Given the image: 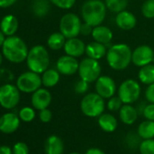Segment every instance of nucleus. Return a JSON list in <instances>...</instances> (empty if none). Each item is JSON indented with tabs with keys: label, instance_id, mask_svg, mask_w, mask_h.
I'll use <instances>...</instances> for the list:
<instances>
[{
	"label": "nucleus",
	"instance_id": "obj_6",
	"mask_svg": "<svg viewBox=\"0 0 154 154\" xmlns=\"http://www.w3.org/2000/svg\"><path fill=\"white\" fill-rule=\"evenodd\" d=\"M78 73L80 78L91 84L95 82L102 73V66L98 60L86 57L79 63Z\"/></svg>",
	"mask_w": 154,
	"mask_h": 154
},
{
	"label": "nucleus",
	"instance_id": "obj_39",
	"mask_svg": "<svg viewBox=\"0 0 154 154\" xmlns=\"http://www.w3.org/2000/svg\"><path fill=\"white\" fill-rule=\"evenodd\" d=\"M52 117H53L52 112H51L50 110H48L47 108H45V109L40 111L39 118H40L41 122H45V123L49 122L52 120Z\"/></svg>",
	"mask_w": 154,
	"mask_h": 154
},
{
	"label": "nucleus",
	"instance_id": "obj_31",
	"mask_svg": "<svg viewBox=\"0 0 154 154\" xmlns=\"http://www.w3.org/2000/svg\"><path fill=\"white\" fill-rule=\"evenodd\" d=\"M140 154H154V139L143 140L139 147Z\"/></svg>",
	"mask_w": 154,
	"mask_h": 154
},
{
	"label": "nucleus",
	"instance_id": "obj_28",
	"mask_svg": "<svg viewBox=\"0 0 154 154\" xmlns=\"http://www.w3.org/2000/svg\"><path fill=\"white\" fill-rule=\"evenodd\" d=\"M105 6L112 13L118 14L123 10H126L128 6V0H104Z\"/></svg>",
	"mask_w": 154,
	"mask_h": 154
},
{
	"label": "nucleus",
	"instance_id": "obj_14",
	"mask_svg": "<svg viewBox=\"0 0 154 154\" xmlns=\"http://www.w3.org/2000/svg\"><path fill=\"white\" fill-rule=\"evenodd\" d=\"M86 45L83 40L78 37H72L66 39V42L63 46L65 54L71 55L72 57L78 58L85 54Z\"/></svg>",
	"mask_w": 154,
	"mask_h": 154
},
{
	"label": "nucleus",
	"instance_id": "obj_24",
	"mask_svg": "<svg viewBox=\"0 0 154 154\" xmlns=\"http://www.w3.org/2000/svg\"><path fill=\"white\" fill-rule=\"evenodd\" d=\"M138 78L143 85H149L154 84V64L149 63L142 67H140L138 72Z\"/></svg>",
	"mask_w": 154,
	"mask_h": 154
},
{
	"label": "nucleus",
	"instance_id": "obj_8",
	"mask_svg": "<svg viewBox=\"0 0 154 154\" xmlns=\"http://www.w3.org/2000/svg\"><path fill=\"white\" fill-rule=\"evenodd\" d=\"M141 92L139 82L133 79L123 81L118 88V96L122 101L123 104H131L137 102Z\"/></svg>",
	"mask_w": 154,
	"mask_h": 154
},
{
	"label": "nucleus",
	"instance_id": "obj_21",
	"mask_svg": "<svg viewBox=\"0 0 154 154\" xmlns=\"http://www.w3.org/2000/svg\"><path fill=\"white\" fill-rule=\"evenodd\" d=\"M107 50L108 49L105 45L98 43L96 41H94L86 45L85 54H87V57H90V58L99 61L103 57L106 56Z\"/></svg>",
	"mask_w": 154,
	"mask_h": 154
},
{
	"label": "nucleus",
	"instance_id": "obj_23",
	"mask_svg": "<svg viewBox=\"0 0 154 154\" xmlns=\"http://www.w3.org/2000/svg\"><path fill=\"white\" fill-rule=\"evenodd\" d=\"M98 124L105 132H113L118 126L117 119L111 113H102L98 117Z\"/></svg>",
	"mask_w": 154,
	"mask_h": 154
},
{
	"label": "nucleus",
	"instance_id": "obj_41",
	"mask_svg": "<svg viewBox=\"0 0 154 154\" xmlns=\"http://www.w3.org/2000/svg\"><path fill=\"white\" fill-rule=\"evenodd\" d=\"M93 28L94 26L86 24V23H83L82 24V26H81V35H92V32H93Z\"/></svg>",
	"mask_w": 154,
	"mask_h": 154
},
{
	"label": "nucleus",
	"instance_id": "obj_17",
	"mask_svg": "<svg viewBox=\"0 0 154 154\" xmlns=\"http://www.w3.org/2000/svg\"><path fill=\"white\" fill-rule=\"evenodd\" d=\"M115 23L120 29L129 31L135 27L137 24V19L131 12L123 10L117 14L115 17Z\"/></svg>",
	"mask_w": 154,
	"mask_h": 154
},
{
	"label": "nucleus",
	"instance_id": "obj_36",
	"mask_svg": "<svg viewBox=\"0 0 154 154\" xmlns=\"http://www.w3.org/2000/svg\"><path fill=\"white\" fill-rule=\"evenodd\" d=\"M88 89H89V83H87L86 81H85L81 78H80V80H78L74 84V86H73L74 92L78 94H85L88 91Z\"/></svg>",
	"mask_w": 154,
	"mask_h": 154
},
{
	"label": "nucleus",
	"instance_id": "obj_34",
	"mask_svg": "<svg viewBox=\"0 0 154 154\" xmlns=\"http://www.w3.org/2000/svg\"><path fill=\"white\" fill-rule=\"evenodd\" d=\"M49 1L61 9H71L74 6L76 0H49Z\"/></svg>",
	"mask_w": 154,
	"mask_h": 154
},
{
	"label": "nucleus",
	"instance_id": "obj_1",
	"mask_svg": "<svg viewBox=\"0 0 154 154\" xmlns=\"http://www.w3.org/2000/svg\"><path fill=\"white\" fill-rule=\"evenodd\" d=\"M132 51L126 44H115L111 45L106 54V61L109 66L115 71L126 69L131 63Z\"/></svg>",
	"mask_w": 154,
	"mask_h": 154
},
{
	"label": "nucleus",
	"instance_id": "obj_25",
	"mask_svg": "<svg viewBox=\"0 0 154 154\" xmlns=\"http://www.w3.org/2000/svg\"><path fill=\"white\" fill-rule=\"evenodd\" d=\"M60 72L57 69H47L42 73V84L45 87H54L60 81Z\"/></svg>",
	"mask_w": 154,
	"mask_h": 154
},
{
	"label": "nucleus",
	"instance_id": "obj_16",
	"mask_svg": "<svg viewBox=\"0 0 154 154\" xmlns=\"http://www.w3.org/2000/svg\"><path fill=\"white\" fill-rule=\"evenodd\" d=\"M20 118L12 112L4 114L0 118V131L4 133H12L16 131L20 124Z\"/></svg>",
	"mask_w": 154,
	"mask_h": 154
},
{
	"label": "nucleus",
	"instance_id": "obj_22",
	"mask_svg": "<svg viewBox=\"0 0 154 154\" xmlns=\"http://www.w3.org/2000/svg\"><path fill=\"white\" fill-rule=\"evenodd\" d=\"M19 26L17 18L13 15H8L3 17L0 23V29L7 36H11L16 34Z\"/></svg>",
	"mask_w": 154,
	"mask_h": 154
},
{
	"label": "nucleus",
	"instance_id": "obj_32",
	"mask_svg": "<svg viewBox=\"0 0 154 154\" xmlns=\"http://www.w3.org/2000/svg\"><path fill=\"white\" fill-rule=\"evenodd\" d=\"M35 117V112L33 108L31 107H24L19 112V118L23 122H30Z\"/></svg>",
	"mask_w": 154,
	"mask_h": 154
},
{
	"label": "nucleus",
	"instance_id": "obj_37",
	"mask_svg": "<svg viewBox=\"0 0 154 154\" xmlns=\"http://www.w3.org/2000/svg\"><path fill=\"white\" fill-rule=\"evenodd\" d=\"M13 153L14 154H29L28 146L24 142H21V141L17 142L14 145Z\"/></svg>",
	"mask_w": 154,
	"mask_h": 154
},
{
	"label": "nucleus",
	"instance_id": "obj_47",
	"mask_svg": "<svg viewBox=\"0 0 154 154\" xmlns=\"http://www.w3.org/2000/svg\"><path fill=\"white\" fill-rule=\"evenodd\" d=\"M70 154H81V153H78V152H72Z\"/></svg>",
	"mask_w": 154,
	"mask_h": 154
},
{
	"label": "nucleus",
	"instance_id": "obj_46",
	"mask_svg": "<svg viewBox=\"0 0 154 154\" xmlns=\"http://www.w3.org/2000/svg\"><path fill=\"white\" fill-rule=\"evenodd\" d=\"M2 62H3V56H2L1 53H0V65H1Z\"/></svg>",
	"mask_w": 154,
	"mask_h": 154
},
{
	"label": "nucleus",
	"instance_id": "obj_20",
	"mask_svg": "<svg viewBox=\"0 0 154 154\" xmlns=\"http://www.w3.org/2000/svg\"><path fill=\"white\" fill-rule=\"evenodd\" d=\"M139 112L135 107L131 104H123L119 111V116L121 121L126 125L133 124L138 119Z\"/></svg>",
	"mask_w": 154,
	"mask_h": 154
},
{
	"label": "nucleus",
	"instance_id": "obj_43",
	"mask_svg": "<svg viewBox=\"0 0 154 154\" xmlns=\"http://www.w3.org/2000/svg\"><path fill=\"white\" fill-rule=\"evenodd\" d=\"M85 154H105V153L98 148H90L87 149Z\"/></svg>",
	"mask_w": 154,
	"mask_h": 154
},
{
	"label": "nucleus",
	"instance_id": "obj_3",
	"mask_svg": "<svg viewBox=\"0 0 154 154\" xmlns=\"http://www.w3.org/2000/svg\"><path fill=\"white\" fill-rule=\"evenodd\" d=\"M107 8L102 0H87L81 8V17L85 23L97 26L102 25L106 17Z\"/></svg>",
	"mask_w": 154,
	"mask_h": 154
},
{
	"label": "nucleus",
	"instance_id": "obj_5",
	"mask_svg": "<svg viewBox=\"0 0 154 154\" xmlns=\"http://www.w3.org/2000/svg\"><path fill=\"white\" fill-rule=\"evenodd\" d=\"M80 107L85 116L90 118L99 117L105 109L104 99L97 93H91L83 97Z\"/></svg>",
	"mask_w": 154,
	"mask_h": 154
},
{
	"label": "nucleus",
	"instance_id": "obj_27",
	"mask_svg": "<svg viewBox=\"0 0 154 154\" xmlns=\"http://www.w3.org/2000/svg\"><path fill=\"white\" fill-rule=\"evenodd\" d=\"M139 136L143 139H153L154 138V121H144L140 122L137 131Z\"/></svg>",
	"mask_w": 154,
	"mask_h": 154
},
{
	"label": "nucleus",
	"instance_id": "obj_19",
	"mask_svg": "<svg viewBox=\"0 0 154 154\" xmlns=\"http://www.w3.org/2000/svg\"><path fill=\"white\" fill-rule=\"evenodd\" d=\"M64 145L63 140L56 135L49 136L45 142V154H63Z\"/></svg>",
	"mask_w": 154,
	"mask_h": 154
},
{
	"label": "nucleus",
	"instance_id": "obj_15",
	"mask_svg": "<svg viewBox=\"0 0 154 154\" xmlns=\"http://www.w3.org/2000/svg\"><path fill=\"white\" fill-rule=\"evenodd\" d=\"M31 102L35 109L41 111L50 105L52 102V95L48 90L45 88H39L33 93Z\"/></svg>",
	"mask_w": 154,
	"mask_h": 154
},
{
	"label": "nucleus",
	"instance_id": "obj_40",
	"mask_svg": "<svg viewBox=\"0 0 154 154\" xmlns=\"http://www.w3.org/2000/svg\"><path fill=\"white\" fill-rule=\"evenodd\" d=\"M145 98L149 103H154V84L148 85V87L146 88Z\"/></svg>",
	"mask_w": 154,
	"mask_h": 154
},
{
	"label": "nucleus",
	"instance_id": "obj_10",
	"mask_svg": "<svg viewBox=\"0 0 154 154\" xmlns=\"http://www.w3.org/2000/svg\"><path fill=\"white\" fill-rule=\"evenodd\" d=\"M20 101V93L17 86L10 84L0 87V105L5 109L15 108Z\"/></svg>",
	"mask_w": 154,
	"mask_h": 154
},
{
	"label": "nucleus",
	"instance_id": "obj_7",
	"mask_svg": "<svg viewBox=\"0 0 154 154\" xmlns=\"http://www.w3.org/2000/svg\"><path fill=\"white\" fill-rule=\"evenodd\" d=\"M82 24L79 16L73 13H67L62 17L59 23V29L66 39L77 37L81 34Z\"/></svg>",
	"mask_w": 154,
	"mask_h": 154
},
{
	"label": "nucleus",
	"instance_id": "obj_38",
	"mask_svg": "<svg viewBox=\"0 0 154 154\" xmlns=\"http://www.w3.org/2000/svg\"><path fill=\"white\" fill-rule=\"evenodd\" d=\"M142 115L146 118V120L154 121V103H149L145 106Z\"/></svg>",
	"mask_w": 154,
	"mask_h": 154
},
{
	"label": "nucleus",
	"instance_id": "obj_26",
	"mask_svg": "<svg viewBox=\"0 0 154 154\" xmlns=\"http://www.w3.org/2000/svg\"><path fill=\"white\" fill-rule=\"evenodd\" d=\"M66 42L65 36L61 32H55L49 35L47 39V45L51 50L57 51L63 48Z\"/></svg>",
	"mask_w": 154,
	"mask_h": 154
},
{
	"label": "nucleus",
	"instance_id": "obj_4",
	"mask_svg": "<svg viewBox=\"0 0 154 154\" xmlns=\"http://www.w3.org/2000/svg\"><path fill=\"white\" fill-rule=\"evenodd\" d=\"M26 64L30 71L36 73H43L47 70L50 64V56L46 48L40 45L32 47L26 57Z\"/></svg>",
	"mask_w": 154,
	"mask_h": 154
},
{
	"label": "nucleus",
	"instance_id": "obj_44",
	"mask_svg": "<svg viewBox=\"0 0 154 154\" xmlns=\"http://www.w3.org/2000/svg\"><path fill=\"white\" fill-rule=\"evenodd\" d=\"M0 154H12V150L8 146H1L0 147Z\"/></svg>",
	"mask_w": 154,
	"mask_h": 154
},
{
	"label": "nucleus",
	"instance_id": "obj_18",
	"mask_svg": "<svg viewBox=\"0 0 154 154\" xmlns=\"http://www.w3.org/2000/svg\"><path fill=\"white\" fill-rule=\"evenodd\" d=\"M92 37L94 38V41L103 44L107 46V45H110L112 42L113 34L108 26L99 25L93 28Z\"/></svg>",
	"mask_w": 154,
	"mask_h": 154
},
{
	"label": "nucleus",
	"instance_id": "obj_30",
	"mask_svg": "<svg viewBox=\"0 0 154 154\" xmlns=\"http://www.w3.org/2000/svg\"><path fill=\"white\" fill-rule=\"evenodd\" d=\"M141 14L145 18H154V0H145L141 6Z\"/></svg>",
	"mask_w": 154,
	"mask_h": 154
},
{
	"label": "nucleus",
	"instance_id": "obj_45",
	"mask_svg": "<svg viewBox=\"0 0 154 154\" xmlns=\"http://www.w3.org/2000/svg\"><path fill=\"white\" fill-rule=\"evenodd\" d=\"M6 38H5V34L1 31V29H0V46H2L4 42H5Z\"/></svg>",
	"mask_w": 154,
	"mask_h": 154
},
{
	"label": "nucleus",
	"instance_id": "obj_29",
	"mask_svg": "<svg viewBox=\"0 0 154 154\" xmlns=\"http://www.w3.org/2000/svg\"><path fill=\"white\" fill-rule=\"evenodd\" d=\"M50 6L47 0H35L33 5V12L38 17H44L47 15Z\"/></svg>",
	"mask_w": 154,
	"mask_h": 154
},
{
	"label": "nucleus",
	"instance_id": "obj_42",
	"mask_svg": "<svg viewBox=\"0 0 154 154\" xmlns=\"http://www.w3.org/2000/svg\"><path fill=\"white\" fill-rule=\"evenodd\" d=\"M17 0H0V8H7L11 6H13Z\"/></svg>",
	"mask_w": 154,
	"mask_h": 154
},
{
	"label": "nucleus",
	"instance_id": "obj_9",
	"mask_svg": "<svg viewBox=\"0 0 154 154\" xmlns=\"http://www.w3.org/2000/svg\"><path fill=\"white\" fill-rule=\"evenodd\" d=\"M42 78L39 73L29 71L23 72L17 78V86L23 93H34L42 85Z\"/></svg>",
	"mask_w": 154,
	"mask_h": 154
},
{
	"label": "nucleus",
	"instance_id": "obj_11",
	"mask_svg": "<svg viewBox=\"0 0 154 154\" xmlns=\"http://www.w3.org/2000/svg\"><path fill=\"white\" fill-rule=\"evenodd\" d=\"M154 61V51L153 49L146 45H139L132 51L131 63L138 66L142 67Z\"/></svg>",
	"mask_w": 154,
	"mask_h": 154
},
{
	"label": "nucleus",
	"instance_id": "obj_33",
	"mask_svg": "<svg viewBox=\"0 0 154 154\" xmlns=\"http://www.w3.org/2000/svg\"><path fill=\"white\" fill-rule=\"evenodd\" d=\"M123 105L122 101L120 99L119 96H112L109 98V101L107 102V108L111 112H117L120 111L122 106Z\"/></svg>",
	"mask_w": 154,
	"mask_h": 154
},
{
	"label": "nucleus",
	"instance_id": "obj_13",
	"mask_svg": "<svg viewBox=\"0 0 154 154\" xmlns=\"http://www.w3.org/2000/svg\"><path fill=\"white\" fill-rule=\"evenodd\" d=\"M79 63L75 57L65 54L61 56L56 62V69L63 75H72L78 72Z\"/></svg>",
	"mask_w": 154,
	"mask_h": 154
},
{
	"label": "nucleus",
	"instance_id": "obj_35",
	"mask_svg": "<svg viewBox=\"0 0 154 154\" xmlns=\"http://www.w3.org/2000/svg\"><path fill=\"white\" fill-rule=\"evenodd\" d=\"M140 139H141L138 132L137 133H134V132H131V133H129L127 138H126V141H127V144L130 148L131 149H136L137 147H140Z\"/></svg>",
	"mask_w": 154,
	"mask_h": 154
},
{
	"label": "nucleus",
	"instance_id": "obj_12",
	"mask_svg": "<svg viewBox=\"0 0 154 154\" xmlns=\"http://www.w3.org/2000/svg\"><path fill=\"white\" fill-rule=\"evenodd\" d=\"M95 90L103 99H109L115 95L117 86L112 77L108 75H101L95 81Z\"/></svg>",
	"mask_w": 154,
	"mask_h": 154
},
{
	"label": "nucleus",
	"instance_id": "obj_2",
	"mask_svg": "<svg viewBox=\"0 0 154 154\" xmlns=\"http://www.w3.org/2000/svg\"><path fill=\"white\" fill-rule=\"evenodd\" d=\"M28 52L29 50L25 41L16 35L7 37L2 45V53L5 58L15 63H19L26 60Z\"/></svg>",
	"mask_w": 154,
	"mask_h": 154
}]
</instances>
